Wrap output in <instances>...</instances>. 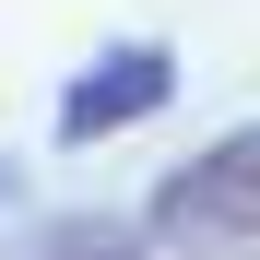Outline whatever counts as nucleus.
Segmentation results:
<instances>
[{
  "label": "nucleus",
  "instance_id": "1",
  "mask_svg": "<svg viewBox=\"0 0 260 260\" xmlns=\"http://www.w3.org/2000/svg\"><path fill=\"white\" fill-rule=\"evenodd\" d=\"M154 237L189 260H260V118L201 142L178 178L154 189Z\"/></svg>",
  "mask_w": 260,
  "mask_h": 260
},
{
  "label": "nucleus",
  "instance_id": "2",
  "mask_svg": "<svg viewBox=\"0 0 260 260\" xmlns=\"http://www.w3.org/2000/svg\"><path fill=\"white\" fill-rule=\"evenodd\" d=\"M166 95H178V48H154V36H130V48H95V71H71L59 95V142H107V130H142Z\"/></svg>",
  "mask_w": 260,
  "mask_h": 260
},
{
  "label": "nucleus",
  "instance_id": "3",
  "mask_svg": "<svg viewBox=\"0 0 260 260\" xmlns=\"http://www.w3.org/2000/svg\"><path fill=\"white\" fill-rule=\"evenodd\" d=\"M12 260H142V225H107V213H59V225H36Z\"/></svg>",
  "mask_w": 260,
  "mask_h": 260
}]
</instances>
